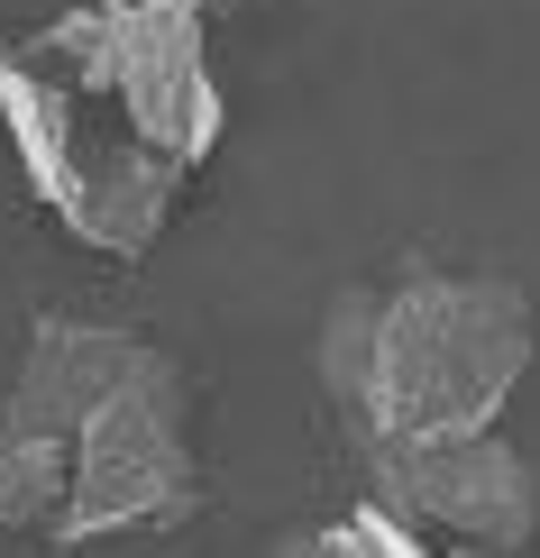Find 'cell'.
<instances>
[{
  "label": "cell",
  "mask_w": 540,
  "mask_h": 558,
  "mask_svg": "<svg viewBox=\"0 0 540 558\" xmlns=\"http://www.w3.org/2000/svg\"><path fill=\"white\" fill-rule=\"evenodd\" d=\"M531 348H540V320L523 284L404 266V275H375V284H348L331 302L321 393L339 403L358 449L449 439V430H485L513 403Z\"/></svg>",
  "instance_id": "1"
},
{
  "label": "cell",
  "mask_w": 540,
  "mask_h": 558,
  "mask_svg": "<svg viewBox=\"0 0 540 558\" xmlns=\"http://www.w3.org/2000/svg\"><path fill=\"white\" fill-rule=\"evenodd\" d=\"M0 129H10V156L28 174L37 211H56L83 247L147 257L166 239L193 166L137 129V110L56 37V19L0 56Z\"/></svg>",
  "instance_id": "2"
},
{
  "label": "cell",
  "mask_w": 540,
  "mask_h": 558,
  "mask_svg": "<svg viewBox=\"0 0 540 558\" xmlns=\"http://www.w3.org/2000/svg\"><path fill=\"white\" fill-rule=\"evenodd\" d=\"M202 504L193 468V393L166 348L129 366V385L74 430V495H64L56 541H101V531H147L183 522Z\"/></svg>",
  "instance_id": "3"
},
{
  "label": "cell",
  "mask_w": 540,
  "mask_h": 558,
  "mask_svg": "<svg viewBox=\"0 0 540 558\" xmlns=\"http://www.w3.org/2000/svg\"><path fill=\"white\" fill-rule=\"evenodd\" d=\"M358 458L367 495H385L431 549H523L540 531V476L495 422L449 439H385Z\"/></svg>",
  "instance_id": "4"
},
{
  "label": "cell",
  "mask_w": 540,
  "mask_h": 558,
  "mask_svg": "<svg viewBox=\"0 0 540 558\" xmlns=\"http://www.w3.org/2000/svg\"><path fill=\"white\" fill-rule=\"evenodd\" d=\"M147 357V339L120 330V320H74V312H46L28 320V348H19L10 385H0V430H46V439H74L110 393L129 385V366Z\"/></svg>",
  "instance_id": "5"
},
{
  "label": "cell",
  "mask_w": 540,
  "mask_h": 558,
  "mask_svg": "<svg viewBox=\"0 0 540 558\" xmlns=\"http://www.w3.org/2000/svg\"><path fill=\"white\" fill-rule=\"evenodd\" d=\"M312 549H385V558H412V549H431V541H421V531H412L404 513H394L385 495H367V504H358L348 522L312 531Z\"/></svg>",
  "instance_id": "6"
},
{
  "label": "cell",
  "mask_w": 540,
  "mask_h": 558,
  "mask_svg": "<svg viewBox=\"0 0 540 558\" xmlns=\"http://www.w3.org/2000/svg\"><path fill=\"white\" fill-rule=\"evenodd\" d=\"M202 10H220V0H202Z\"/></svg>",
  "instance_id": "7"
}]
</instances>
